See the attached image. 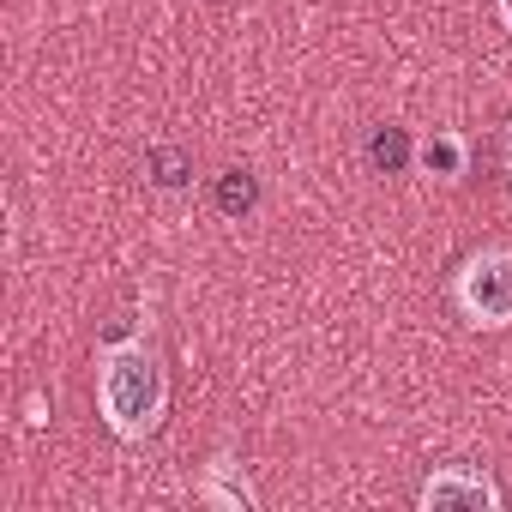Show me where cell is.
Returning a JSON list of instances; mask_svg holds the SVG:
<instances>
[{
	"mask_svg": "<svg viewBox=\"0 0 512 512\" xmlns=\"http://www.w3.org/2000/svg\"><path fill=\"white\" fill-rule=\"evenodd\" d=\"M494 7H500V25H506V37H512V0H494Z\"/></svg>",
	"mask_w": 512,
	"mask_h": 512,
	"instance_id": "ba28073f",
	"label": "cell"
},
{
	"mask_svg": "<svg viewBox=\"0 0 512 512\" xmlns=\"http://www.w3.org/2000/svg\"><path fill=\"white\" fill-rule=\"evenodd\" d=\"M506 169H512V127H506Z\"/></svg>",
	"mask_w": 512,
	"mask_h": 512,
	"instance_id": "9c48e42d",
	"label": "cell"
},
{
	"mask_svg": "<svg viewBox=\"0 0 512 512\" xmlns=\"http://www.w3.org/2000/svg\"><path fill=\"white\" fill-rule=\"evenodd\" d=\"M452 302L482 332L512 326V241H482L476 253H464V266L452 272Z\"/></svg>",
	"mask_w": 512,
	"mask_h": 512,
	"instance_id": "7a4b0ae2",
	"label": "cell"
},
{
	"mask_svg": "<svg viewBox=\"0 0 512 512\" xmlns=\"http://www.w3.org/2000/svg\"><path fill=\"white\" fill-rule=\"evenodd\" d=\"M247 205H253V175L229 169V181H223V211H247Z\"/></svg>",
	"mask_w": 512,
	"mask_h": 512,
	"instance_id": "8992f818",
	"label": "cell"
},
{
	"mask_svg": "<svg viewBox=\"0 0 512 512\" xmlns=\"http://www.w3.org/2000/svg\"><path fill=\"white\" fill-rule=\"evenodd\" d=\"M416 163H422L428 175H440V181H458V175H464V139H458V133H434V139L416 145Z\"/></svg>",
	"mask_w": 512,
	"mask_h": 512,
	"instance_id": "277c9868",
	"label": "cell"
},
{
	"mask_svg": "<svg viewBox=\"0 0 512 512\" xmlns=\"http://www.w3.org/2000/svg\"><path fill=\"white\" fill-rule=\"evenodd\" d=\"M97 410H103V428L127 446H145L163 428L169 368H163V350L145 332L103 344V356H97Z\"/></svg>",
	"mask_w": 512,
	"mask_h": 512,
	"instance_id": "6da1fadb",
	"label": "cell"
},
{
	"mask_svg": "<svg viewBox=\"0 0 512 512\" xmlns=\"http://www.w3.org/2000/svg\"><path fill=\"white\" fill-rule=\"evenodd\" d=\"M229 470H235V464L217 458V464L205 470V482H199V500H205V506H235V512H241V506H253V488H247V476L229 482Z\"/></svg>",
	"mask_w": 512,
	"mask_h": 512,
	"instance_id": "5b68a950",
	"label": "cell"
},
{
	"mask_svg": "<svg viewBox=\"0 0 512 512\" xmlns=\"http://www.w3.org/2000/svg\"><path fill=\"white\" fill-rule=\"evenodd\" d=\"M422 512H500V482L476 464H440L422 494H416Z\"/></svg>",
	"mask_w": 512,
	"mask_h": 512,
	"instance_id": "3957f363",
	"label": "cell"
},
{
	"mask_svg": "<svg viewBox=\"0 0 512 512\" xmlns=\"http://www.w3.org/2000/svg\"><path fill=\"white\" fill-rule=\"evenodd\" d=\"M374 163H404V133H398V127H386V133L374 139Z\"/></svg>",
	"mask_w": 512,
	"mask_h": 512,
	"instance_id": "52a82bcc",
	"label": "cell"
}]
</instances>
